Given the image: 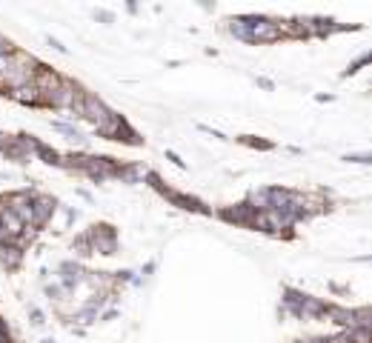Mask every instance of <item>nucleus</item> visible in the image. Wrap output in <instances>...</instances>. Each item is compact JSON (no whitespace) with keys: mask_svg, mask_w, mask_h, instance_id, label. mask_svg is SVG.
<instances>
[{"mask_svg":"<svg viewBox=\"0 0 372 343\" xmlns=\"http://www.w3.org/2000/svg\"><path fill=\"white\" fill-rule=\"evenodd\" d=\"M252 37H255V41H275V37H281V23L258 21L255 26H252Z\"/></svg>","mask_w":372,"mask_h":343,"instance_id":"nucleus-1","label":"nucleus"},{"mask_svg":"<svg viewBox=\"0 0 372 343\" xmlns=\"http://www.w3.org/2000/svg\"><path fill=\"white\" fill-rule=\"evenodd\" d=\"M52 209H55V203L49 198L35 200V206H32V223H46V218L52 215Z\"/></svg>","mask_w":372,"mask_h":343,"instance_id":"nucleus-2","label":"nucleus"},{"mask_svg":"<svg viewBox=\"0 0 372 343\" xmlns=\"http://www.w3.org/2000/svg\"><path fill=\"white\" fill-rule=\"evenodd\" d=\"M14 98L23 103H37V92L32 86H23V89H14Z\"/></svg>","mask_w":372,"mask_h":343,"instance_id":"nucleus-3","label":"nucleus"}]
</instances>
